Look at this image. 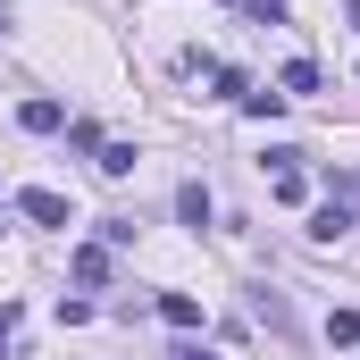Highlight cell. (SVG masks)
<instances>
[{
  "label": "cell",
  "instance_id": "1",
  "mask_svg": "<svg viewBox=\"0 0 360 360\" xmlns=\"http://www.w3.org/2000/svg\"><path fill=\"white\" fill-rule=\"evenodd\" d=\"M17 210H25L34 226H68V193H42V184H25V193H17Z\"/></svg>",
  "mask_w": 360,
  "mask_h": 360
},
{
  "label": "cell",
  "instance_id": "2",
  "mask_svg": "<svg viewBox=\"0 0 360 360\" xmlns=\"http://www.w3.org/2000/svg\"><path fill=\"white\" fill-rule=\"evenodd\" d=\"M17 126H25V134H59V126H68V109H59V101H25V109H17Z\"/></svg>",
  "mask_w": 360,
  "mask_h": 360
},
{
  "label": "cell",
  "instance_id": "3",
  "mask_svg": "<svg viewBox=\"0 0 360 360\" xmlns=\"http://www.w3.org/2000/svg\"><path fill=\"white\" fill-rule=\"evenodd\" d=\"M310 235H319V243L352 235V210H344V201H319V210H310Z\"/></svg>",
  "mask_w": 360,
  "mask_h": 360
},
{
  "label": "cell",
  "instance_id": "4",
  "mask_svg": "<svg viewBox=\"0 0 360 360\" xmlns=\"http://www.w3.org/2000/svg\"><path fill=\"white\" fill-rule=\"evenodd\" d=\"M160 319H168V327H201V302H193V293H160Z\"/></svg>",
  "mask_w": 360,
  "mask_h": 360
},
{
  "label": "cell",
  "instance_id": "5",
  "mask_svg": "<svg viewBox=\"0 0 360 360\" xmlns=\"http://www.w3.org/2000/svg\"><path fill=\"white\" fill-rule=\"evenodd\" d=\"M76 285H109V252H101V243L76 252Z\"/></svg>",
  "mask_w": 360,
  "mask_h": 360
},
{
  "label": "cell",
  "instance_id": "6",
  "mask_svg": "<svg viewBox=\"0 0 360 360\" xmlns=\"http://www.w3.org/2000/svg\"><path fill=\"white\" fill-rule=\"evenodd\" d=\"M176 210H184V226H210V184H184Z\"/></svg>",
  "mask_w": 360,
  "mask_h": 360
},
{
  "label": "cell",
  "instance_id": "7",
  "mask_svg": "<svg viewBox=\"0 0 360 360\" xmlns=\"http://www.w3.org/2000/svg\"><path fill=\"white\" fill-rule=\"evenodd\" d=\"M276 92H285V101H293V92H319V68H310V59H293V68L276 76Z\"/></svg>",
  "mask_w": 360,
  "mask_h": 360
},
{
  "label": "cell",
  "instance_id": "8",
  "mask_svg": "<svg viewBox=\"0 0 360 360\" xmlns=\"http://www.w3.org/2000/svg\"><path fill=\"white\" fill-rule=\"evenodd\" d=\"M210 92H218V101H243L252 84H243V68H218V59H210Z\"/></svg>",
  "mask_w": 360,
  "mask_h": 360
},
{
  "label": "cell",
  "instance_id": "9",
  "mask_svg": "<svg viewBox=\"0 0 360 360\" xmlns=\"http://www.w3.org/2000/svg\"><path fill=\"white\" fill-rule=\"evenodd\" d=\"M101 176H134V143H101Z\"/></svg>",
  "mask_w": 360,
  "mask_h": 360
},
{
  "label": "cell",
  "instance_id": "10",
  "mask_svg": "<svg viewBox=\"0 0 360 360\" xmlns=\"http://www.w3.org/2000/svg\"><path fill=\"white\" fill-rule=\"evenodd\" d=\"M327 344H360V310H327Z\"/></svg>",
  "mask_w": 360,
  "mask_h": 360
},
{
  "label": "cell",
  "instance_id": "11",
  "mask_svg": "<svg viewBox=\"0 0 360 360\" xmlns=\"http://www.w3.org/2000/svg\"><path fill=\"white\" fill-rule=\"evenodd\" d=\"M327 201H344V210H360V176H335V184H327Z\"/></svg>",
  "mask_w": 360,
  "mask_h": 360
},
{
  "label": "cell",
  "instance_id": "12",
  "mask_svg": "<svg viewBox=\"0 0 360 360\" xmlns=\"http://www.w3.org/2000/svg\"><path fill=\"white\" fill-rule=\"evenodd\" d=\"M243 8H252L260 25H285V0H243Z\"/></svg>",
  "mask_w": 360,
  "mask_h": 360
},
{
  "label": "cell",
  "instance_id": "13",
  "mask_svg": "<svg viewBox=\"0 0 360 360\" xmlns=\"http://www.w3.org/2000/svg\"><path fill=\"white\" fill-rule=\"evenodd\" d=\"M176 360H210V352H176Z\"/></svg>",
  "mask_w": 360,
  "mask_h": 360
}]
</instances>
